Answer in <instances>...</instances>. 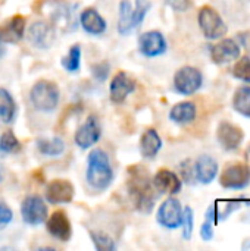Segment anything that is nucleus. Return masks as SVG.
<instances>
[{"label": "nucleus", "instance_id": "20", "mask_svg": "<svg viewBox=\"0 0 250 251\" xmlns=\"http://www.w3.org/2000/svg\"><path fill=\"white\" fill-rule=\"evenodd\" d=\"M80 21H81V25L84 28L85 32L91 34V35H99V34H103L106 31V21L103 19V16L93 7H88L85 9L81 16H80Z\"/></svg>", "mask_w": 250, "mask_h": 251}, {"label": "nucleus", "instance_id": "3", "mask_svg": "<svg viewBox=\"0 0 250 251\" xmlns=\"http://www.w3.org/2000/svg\"><path fill=\"white\" fill-rule=\"evenodd\" d=\"M29 100L34 109L40 112H53L59 103V88L55 82L41 79L31 88Z\"/></svg>", "mask_w": 250, "mask_h": 251}, {"label": "nucleus", "instance_id": "6", "mask_svg": "<svg viewBox=\"0 0 250 251\" xmlns=\"http://www.w3.org/2000/svg\"><path fill=\"white\" fill-rule=\"evenodd\" d=\"M220 184L227 190H245L250 184V169L243 163L227 165L220 175Z\"/></svg>", "mask_w": 250, "mask_h": 251}, {"label": "nucleus", "instance_id": "15", "mask_svg": "<svg viewBox=\"0 0 250 251\" xmlns=\"http://www.w3.org/2000/svg\"><path fill=\"white\" fill-rule=\"evenodd\" d=\"M136 90V81L127 72H118L109 85L111 100L113 103H122Z\"/></svg>", "mask_w": 250, "mask_h": 251}, {"label": "nucleus", "instance_id": "37", "mask_svg": "<svg viewBox=\"0 0 250 251\" xmlns=\"http://www.w3.org/2000/svg\"><path fill=\"white\" fill-rule=\"evenodd\" d=\"M200 237L203 241H211L214 238V224L205 221V224L200 228Z\"/></svg>", "mask_w": 250, "mask_h": 251}, {"label": "nucleus", "instance_id": "18", "mask_svg": "<svg viewBox=\"0 0 250 251\" xmlns=\"http://www.w3.org/2000/svg\"><path fill=\"white\" fill-rule=\"evenodd\" d=\"M27 19L22 15L12 16L3 26H0V40L3 43H18L25 35Z\"/></svg>", "mask_w": 250, "mask_h": 251}, {"label": "nucleus", "instance_id": "35", "mask_svg": "<svg viewBox=\"0 0 250 251\" xmlns=\"http://www.w3.org/2000/svg\"><path fill=\"white\" fill-rule=\"evenodd\" d=\"M13 219V213L9 209V206H6L4 203H0V229H3L6 225H9Z\"/></svg>", "mask_w": 250, "mask_h": 251}, {"label": "nucleus", "instance_id": "41", "mask_svg": "<svg viewBox=\"0 0 250 251\" xmlns=\"http://www.w3.org/2000/svg\"><path fill=\"white\" fill-rule=\"evenodd\" d=\"M3 44H4V43H3V41L0 40V57H1L3 54H4V46H3Z\"/></svg>", "mask_w": 250, "mask_h": 251}, {"label": "nucleus", "instance_id": "38", "mask_svg": "<svg viewBox=\"0 0 250 251\" xmlns=\"http://www.w3.org/2000/svg\"><path fill=\"white\" fill-rule=\"evenodd\" d=\"M167 3L178 12H184L190 7V0H167Z\"/></svg>", "mask_w": 250, "mask_h": 251}, {"label": "nucleus", "instance_id": "16", "mask_svg": "<svg viewBox=\"0 0 250 251\" xmlns=\"http://www.w3.org/2000/svg\"><path fill=\"white\" fill-rule=\"evenodd\" d=\"M47 231L49 234L59 240V241H69L72 237V226L71 222L63 210H57L52 213V216L47 221Z\"/></svg>", "mask_w": 250, "mask_h": 251}, {"label": "nucleus", "instance_id": "24", "mask_svg": "<svg viewBox=\"0 0 250 251\" xmlns=\"http://www.w3.org/2000/svg\"><path fill=\"white\" fill-rule=\"evenodd\" d=\"M16 115V103L6 88H0V121L12 124Z\"/></svg>", "mask_w": 250, "mask_h": 251}, {"label": "nucleus", "instance_id": "32", "mask_svg": "<svg viewBox=\"0 0 250 251\" xmlns=\"http://www.w3.org/2000/svg\"><path fill=\"white\" fill-rule=\"evenodd\" d=\"M150 0H136V6L133 7V19H134V26L137 28L146 18V13L150 9Z\"/></svg>", "mask_w": 250, "mask_h": 251}, {"label": "nucleus", "instance_id": "22", "mask_svg": "<svg viewBox=\"0 0 250 251\" xmlns=\"http://www.w3.org/2000/svg\"><path fill=\"white\" fill-rule=\"evenodd\" d=\"M162 149V140L156 129H147L140 138V151L143 157L153 159Z\"/></svg>", "mask_w": 250, "mask_h": 251}, {"label": "nucleus", "instance_id": "19", "mask_svg": "<svg viewBox=\"0 0 250 251\" xmlns=\"http://www.w3.org/2000/svg\"><path fill=\"white\" fill-rule=\"evenodd\" d=\"M194 176L202 184H211L218 175V163L214 157L203 154L194 163Z\"/></svg>", "mask_w": 250, "mask_h": 251}, {"label": "nucleus", "instance_id": "4", "mask_svg": "<svg viewBox=\"0 0 250 251\" xmlns=\"http://www.w3.org/2000/svg\"><path fill=\"white\" fill-rule=\"evenodd\" d=\"M199 26L208 40H220L227 34V25L218 10L212 6H203L199 10Z\"/></svg>", "mask_w": 250, "mask_h": 251}, {"label": "nucleus", "instance_id": "33", "mask_svg": "<svg viewBox=\"0 0 250 251\" xmlns=\"http://www.w3.org/2000/svg\"><path fill=\"white\" fill-rule=\"evenodd\" d=\"M69 9L65 3H59L56 1L55 4V10L52 12V19L59 22V24H66L71 21V16H69Z\"/></svg>", "mask_w": 250, "mask_h": 251}, {"label": "nucleus", "instance_id": "14", "mask_svg": "<svg viewBox=\"0 0 250 251\" xmlns=\"http://www.w3.org/2000/svg\"><path fill=\"white\" fill-rule=\"evenodd\" d=\"M74 185L68 179H53L46 188V200L50 204L71 203L74 199Z\"/></svg>", "mask_w": 250, "mask_h": 251}, {"label": "nucleus", "instance_id": "12", "mask_svg": "<svg viewBox=\"0 0 250 251\" xmlns=\"http://www.w3.org/2000/svg\"><path fill=\"white\" fill-rule=\"evenodd\" d=\"M240 57V46L233 38H224L211 47V59L217 65L231 63Z\"/></svg>", "mask_w": 250, "mask_h": 251}, {"label": "nucleus", "instance_id": "2", "mask_svg": "<svg viewBox=\"0 0 250 251\" xmlns=\"http://www.w3.org/2000/svg\"><path fill=\"white\" fill-rule=\"evenodd\" d=\"M87 182L91 188L103 191L113 181V171L109 162V156L102 149H96L88 156V166L85 172Z\"/></svg>", "mask_w": 250, "mask_h": 251}, {"label": "nucleus", "instance_id": "8", "mask_svg": "<svg viewBox=\"0 0 250 251\" xmlns=\"http://www.w3.org/2000/svg\"><path fill=\"white\" fill-rule=\"evenodd\" d=\"M156 219L159 225H162L167 229H177L181 226V219H183V207L177 199H168L165 200L156 215Z\"/></svg>", "mask_w": 250, "mask_h": 251}, {"label": "nucleus", "instance_id": "42", "mask_svg": "<svg viewBox=\"0 0 250 251\" xmlns=\"http://www.w3.org/2000/svg\"><path fill=\"white\" fill-rule=\"evenodd\" d=\"M1 179H3V174H1V168H0V182H1Z\"/></svg>", "mask_w": 250, "mask_h": 251}, {"label": "nucleus", "instance_id": "39", "mask_svg": "<svg viewBox=\"0 0 250 251\" xmlns=\"http://www.w3.org/2000/svg\"><path fill=\"white\" fill-rule=\"evenodd\" d=\"M205 219L211 224H218V213H217V206L215 203L212 206H209V209L205 213Z\"/></svg>", "mask_w": 250, "mask_h": 251}, {"label": "nucleus", "instance_id": "21", "mask_svg": "<svg viewBox=\"0 0 250 251\" xmlns=\"http://www.w3.org/2000/svg\"><path fill=\"white\" fill-rule=\"evenodd\" d=\"M196 113H197V109L194 103L181 101L169 110V119L175 124L184 125V124L193 122L196 119Z\"/></svg>", "mask_w": 250, "mask_h": 251}, {"label": "nucleus", "instance_id": "9", "mask_svg": "<svg viewBox=\"0 0 250 251\" xmlns=\"http://www.w3.org/2000/svg\"><path fill=\"white\" fill-rule=\"evenodd\" d=\"M243 138H245V132L237 125L227 122V121H222L218 125L217 140L224 150H227V151L237 150L240 147V144L243 143Z\"/></svg>", "mask_w": 250, "mask_h": 251}, {"label": "nucleus", "instance_id": "40", "mask_svg": "<svg viewBox=\"0 0 250 251\" xmlns=\"http://www.w3.org/2000/svg\"><path fill=\"white\" fill-rule=\"evenodd\" d=\"M239 38H240V44L250 51V31H246L243 34H239Z\"/></svg>", "mask_w": 250, "mask_h": 251}, {"label": "nucleus", "instance_id": "29", "mask_svg": "<svg viewBox=\"0 0 250 251\" xmlns=\"http://www.w3.org/2000/svg\"><path fill=\"white\" fill-rule=\"evenodd\" d=\"M233 76L250 84V57L249 56H243L239 57L234 68H233Z\"/></svg>", "mask_w": 250, "mask_h": 251}, {"label": "nucleus", "instance_id": "28", "mask_svg": "<svg viewBox=\"0 0 250 251\" xmlns=\"http://www.w3.org/2000/svg\"><path fill=\"white\" fill-rule=\"evenodd\" d=\"M21 150V143L12 131H6L0 135V151L3 153H18Z\"/></svg>", "mask_w": 250, "mask_h": 251}, {"label": "nucleus", "instance_id": "25", "mask_svg": "<svg viewBox=\"0 0 250 251\" xmlns=\"http://www.w3.org/2000/svg\"><path fill=\"white\" fill-rule=\"evenodd\" d=\"M37 149L41 154L49 156V157H56L60 156L65 151V143L59 137L53 138H40L37 140Z\"/></svg>", "mask_w": 250, "mask_h": 251}, {"label": "nucleus", "instance_id": "7", "mask_svg": "<svg viewBox=\"0 0 250 251\" xmlns=\"http://www.w3.org/2000/svg\"><path fill=\"white\" fill-rule=\"evenodd\" d=\"M22 221L28 225H40L47 219V206L38 196H28L21 204Z\"/></svg>", "mask_w": 250, "mask_h": 251}, {"label": "nucleus", "instance_id": "17", "mask_svg": "<svg viewBox=\"0 0 250 251\" xmlns=\"http://www.w3.org/2000/svg\"><path fill=\"white\" fill-rule=\"evenodd\" d=\"M153 188L161 194H178L181 190V179L169 169H161L152 179Z\"/></svg>", "mask_w": 250, "mask_h": 251}, {"label": "nucleus", "instance_id": "34", "mask_svg": "<svg viewBox=\"0 0 250 251\" xmlns=\"http://www.w3.org/2000/svg\"><path fill=\"white\" fill-rule=\"evenodd\" d=\"M109 63L108 62H100V63H96L93 68H91V74L93 76L97 79V81H105L108 78V74H109Z\"/></svg>", "mask_w": 250, "mask_h": 251}, {"label": "nucleus", "instance_id": "31", "mask_svg": "<svg viewBox=\"0 0 250 251\" xmlns=\"http://www.w3.org/2000/svg\"><path fill=\"white\" fill-rule=\"evenodd\" d=\"M193 225H194V216H193V209L190 206L184 207L183 210V219H181V226H183V238L186 241L192 240L193 235Z\"/></svg>", "mask_w": 250, "mask_h": 251}, {"label": "nucleus", "instance_id": "27", "mask_svg": "<svg viewBox=\"0 0 250 251\" xmlns=\"http://www.w3.org/2000/svg\"><path fill=\"white\" fill-rule=\"evenodd\" d=\"M62 66L68 71V72H77L80 69V63H81V47L78 44L72 46L68 51V54L62 59Z\"/></svg>", "mask_w": 250, "mask_h": 251}, {"label": "nucleus", "instance_id": "36", "mask_svg": "<svg viewBox=\"0 0 250 251\" xmlns=\"http://www.w3.org/2000/svg\"><path fill=\"white\" fill-rule=\"evenodd\" d=\"M181 174H183L184 181L189 182V184L196 179V176H194V168H192V163L189 160L181 165Z\"/></svg>", "mask_w": 250, "mask_h": 251}, {"label": "nucleus", "instance_id": "23", "mask_svg": "<svg viewBox=\"0 0 250 251\" xmlns=\"http://www.w3.org/2000/svg\"><path fill=\"white\" fill-rule=\"evenodd\" d=\"M136 29L133 19V6L130 0H122L119 3V19H118V32L121 35H128Z\"/></svg>", "mask_w": 250, "mask_h": 251}, {"label": "nucleus", "instance_id": "30", "mask_svg": "<svg viewBox=\"0 0 250 251\" xmlns=\"http://www.w3.org/2000/svg\"><path fill=\"white\" fill-rule=\"evenodd\" d=\"M90 237H91V241L96 247V250L99 251H113L116 250V244L115 241L108 237L106 234H102V232H90Z\"/></svg>", "mask_w": 250, "mask_h": 251}, {"label": "nucleus", "instance_id": "1", "mask_svg": "<svg viewBox=\"0 0 250 251\" xmlns=\"http://www.w3.org/2000/svg\"><path fill=\"white\" fill-rule=\"evenodd\" d=\"M127 187H128L130 197L134 203V207L139 212L149 215L153 210L156 197H155V188L152 179L144 166L134 165L128 168Z\"/></svg>", "mask_w": 250, "mask_h": 251}, {"label": "nucleus", "instance_id": "13", "mask_svg": "<svg viewBox=\"0 0 250 251\" xmlns=\"http://www.w3.org/2000/svg\"><path fill=\"white\" fill-rule=\"evenodd\" d=\"M140 53L147 57H156L167 51V40L159 31H147L139 37Z\"/></svg>", "mask_w": 250, "mask_h": 251}, {"label": "nucleus", "instance_id": "10", "mask_svg": "<svg viewBox=\"0 0 250 251\" xmlns=\"http://www.w3.org/2000/svg\"><path fill=\"white\" fill-rule=\"evenodd\" d=\"M55 28L52 24L49 22H44V21H37L34 22L28 31H27V38L28 41L37 47V49H49L52 47L53 41H55Z\"/></svg>", "mask_w": 250, "mask_h": 251}, {"label": "nucleus", "instance_id": "5", "mask_svg": "<svg viewBox=\"0 0 250 251\" xmlns=\"http://www.w3.org/2000/svg\"><path fill=\"white\" fill-rule=\"evenodd\" d=\"M203 82L202 72L193 66H183L174 75V90L181 96L194 94Z\"/></svg>", "mask_w": 250, "mask_h": 251}, {"label": "nucleus", "instance_id": "26", "mask_svg": "<svg viewBox=\"0 0 250 251\" xmlns=\"http://www.w3.org/2000/svg\"><path fill=\"white\" fill-rule=\"evenodd\" d=\"M233 109L245 116V118H249L250 119V87L249 85H243V87H239L233 96Z\"/></svg>", "mask_w": 250, "mask_h": 251}, {"label": "nucleus", "instance_id": "11", "mask_svg": "<svg viewBox=\"0 0 250 251\" xmlns=\"http://www.w3.org/2000/svg\"><path fill=\"white\" fill-rule=\"evenodd\" d=\"M100 138V125L96 115H90L85 122L77 129L74 141L80 149H90Z\"/></svg>", "mask_w": 250, "mask_h": 251}]
</instances>
